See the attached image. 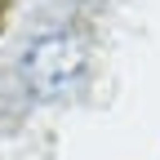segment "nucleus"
<instances>
[{"label":"nucleus","mask_w":160,"mask_h":160,"mask_svg":"<svg viewBox=\"0 0 160 160\" xmlns=\"http://www.w3.org/2000/svg\"><path fill=\"white\" fill-rule=\"evenodd\" d=\"M80 76H85V45H80L76 36L58 31V36H40L31 53H27V85L36 98H62L80 85Z\"/></svg>","instance_id":"f257e3e1"}]
</instances>
